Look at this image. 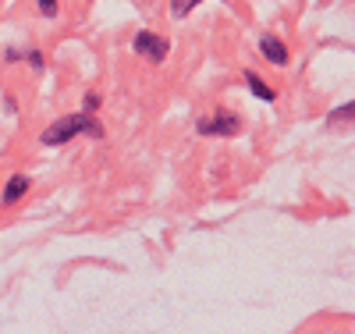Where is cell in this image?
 <instances>
[{
  "mask_svg": "<svg viewBox=\"0 0 355 334\" xmlns=\"http://www.w3.org/2000/svg\"><path fill=\"white\" fill-rule=\"evenodd\" d=\"M245 82H249V89H252V97H259L263 103H274V100H277V97H274V89L266 85L259 75H252V72H249V75H245Z\"/></svg>",
  "mask_w": 355,
  "mask_h": 334,
  "instance_id": "5",
  "label": "cell"
},
{
  "mask_svg": "<svg viewBox=\"0 0 355 334\" xmlns=\"http://www.w3.org/2000/svg\"><path fill=\"white\" fill-rule=\"evenodd\" d=\"M25 57H28V65H33V68H43V53L33 50V53H25Z\"/></svg>",
  "mask_w": 355,
  "mask_h": 334,
  "instance_id": "10",
  "label": "cell"
},
{
  "mask_svg": "<svg viewBox=\"0 0 355 334\" xmlns=\"http://www.w3.org/2000/svg\"><path fill=\"white\" fill-rule=\"evenodd\" d=\"M352 114H355V103L348 100L345 107H338V110H331V117H327V125H341V121H352Z\"/></svg>",
  "mask_w": 355,
  "mask_h": 334,
  "instance_id": "7",
  "label": "cell"
},
{
  "mask_svg": "<svg viewBox=\"0 0 355 334\" xmlns=\"http://www.w3.org/2000/svg\"><path fill=\"white\" fill-rule=\"evenodd\" d=\"M199 135H239L242 132V121L234 114H214V117H202L196 125Z\"/></svg>",
  "mask_w": 355,
  "mask_h": 334,
  "instance_id": "2",
  "label": "cell"
},
{
  "mask_svg": "<svg viewBox=\"0 0 355 334\" xmlns=\"http://www.w3.org/2000/svg\"><path fill=\"white\" fill-rule=\"evenodd\" d=\"M25 192H28V178H25V174H15V178L8 181V189H4V203H18Z\"/></svg>",
  "mask_w": 355,
  "mask_h": 334,
  "instance_id": "6",
  "label": "cell"
},
{
  "mask_svg": "<svg viewBox=\"0 0 355 334\" xmlns=\"http://www.w3.org/2000/svg\"><path fill=\"white\" fill-rule=\"evenodd\" d=\"M96 107H100V97L89 93V97H85V110H96Z\"/></svg>",
  "mask_w": 355,
  "mask_h": 334,
  "instance_id": "11",
  "label": "cell"
},
{
  "mask_svg": "<svg viewBox=\"0 0 355 334\" xmlns=\"http://www.w3.org/2000/svg\"><path fill=\"white\" fill-rule=\"evenodd\" d=\"M259 53L270 60V65H284V60H288V47H284L277 36H263V40H259Z\"/></svg>",
  "mask_w": 355,
  "mask_h": 334,
  "instance_id": "4",
  "label": "cell"
},
{
  "mask_svg": "<svg viewBox=\"0 0 355 334\" xmlns=\"http://www.w3.org/2000/svg\"><path fill=\"white\" fill-rule=\"evenodd\" d=\"M85 121H89V114H68V117H61V121H53V125H50L40 139H43V146H64V142H71L78 132H85Z\"/></svg>",
  "mask_w": 355,
  "mask_h": 334,
  "instance_id": "1",
  "label": "cell"
},
{
  "mask_svg": "<svg viewBox=\"0 0 355 334\" xmlns=\"http://www.w3.org/2000/svg\"><path fill=\"white\" fill-rule=\"evenodd\" d=\"M132 47H135V53H142V57L157 60V65L167 57V40H164V36H157V33H139Z\"/></svg>",
  "mask_w": 355,
  "mask_h": 334,
  "instance_id": "3",
  "label": "cell"
},
{
  "mask_svg": "<svg viewBox=\"0 0 355 334\" xmlns=\"http://www.w3.org/2000/svg\"><path fill=\"white\" fill-rule=\"evenodd\" d=\"M40 8H43L46 18H53V15H57V0H40Z\"/></svg>",
  "mask_w": 355,
  "mask_h": 334,
  "instance_id": "9",
  "label": "cell"
},
{
  "mask_svg": "<svg viewBox=\"0 0 355 334\" xmlns=\"http://www.w3.org/2000/svg\"><path fill=\"white\" fill-rule=\"evenodd\" d=\"M196 4H199V0H171V15H174V18H185Z\"/></svg>",
  "mask_w": 355,
  "mask_h": 334,
  "instance_id": "8",
  "label": "cell"
}]
</instances>
